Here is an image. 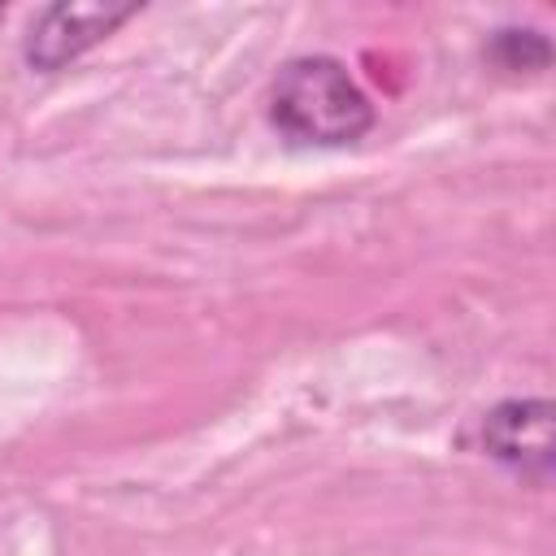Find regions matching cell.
I'll list each match as a JSON object with an SVG mask.
<instances>
[{"label":"cell","mask_w":556,"mask_h":556,"mask_svg":"<svg viewBox=\"0 0 556 556\" xmlns=\"http://www.w3.org/2000/svg\"><path fill=\"white\" fill-rule=\"evenodd\" d=\"M374 100L334 56H295L269 87V122L291 143L343 148L369 135Z\"/></svg>","instance_id":"6da1fadb"},{"label":"cell","mask_w":556,"mask_h":556,"mask_svg":"<svg viewBox=\"0 0 556 556\" xmlns=\"http://www.w3.org/2000/svg\"><path fill=\"white\" fill-rule=\"evenodd\" d=\"M552 421L556 408L543 395H517V400H500L486 417H482V447L491 460L508 465L513 473H521L534 486L552 482V465H556V439H552Z\"/></svg>","instance_id":"7a4b0ae2"},{"label":"cell","mask_w":556,"mask_h":556,"mask_svg":"<svg viewBox=\"0 0 556 556\" xmlns=\"http://www.w3.org/2000/svg\"><path fill=\"white\" fill-rule=\"evenodd\" d=\"M135 17V4H48L26 35V61L43 74L65 70L96 43H104L122 22Z\"/></svg>","instance_id":"3957f363"},{"label":"cell","mask_w":556,"mask_h":556,"mask_svg":"<svg viewBox=\"0 0 556 556\" xmlns=\"http://www.w3.org/2000/svg\"><path fill=\"white\" fill-rule=\"evenodd\" d=\"M486 56L504 74H543L552 65V39L534 26H500L486 43Z\"/></svg>","instance_id":"277c9868"}]
</instances>
